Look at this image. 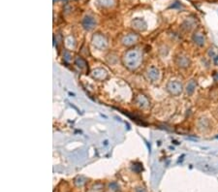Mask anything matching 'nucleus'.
Here are the masks:
<instances>
[{
	"instance_id": "f257e3e1",
	"label": "nucleus",
	"mask_w": 218,
	"mask_h": 192,
	"mask_svg": "<svg viewBox=\"0 0 218 192\" xmlns=\"http://www.w3.org/2000/svg\"><path fill=\"white\" fill-rule=\"evenodd\" d=\"M142 60L141 51L139 50H131L123 56V62L129 69H136Z\"/></svg>"
},
{
	"instance_id": "f03ea898",
	"label": "nucleus",
	"mask_w": 218,
	"mask_h": 192,
	"mask_svg": "<svg viewBox=\"0 0 218 192\" xmlns=\"http://www.w3.org/2000/svg\"><path fill=\"white\" fill-rule=\"evenodd\" d=\"M182 84L178 81H170L167 85V90L173 96H178L182 92Z\"/></svg>"
},
{
	"instance_id": "7ed1b4c3",
	"label": "nucleus",
	"mask_w": 218,
	"mask_h": 192,
	"mask_svg": "<svg viewBox=\"0 0 218 192\" xmlns=\"http://www.w3.org/2000/svg\"><path fill=\"white\" fill-rule=\"evenodd\" d=\"M92 44H93V46L98 50H103L108 46V42H107V39L105 38V36L99 33L93 36Z\"/></svg>"
},
{
	"instance_id": "20e7f679",
	"label": "nucleus",
	"mask_w": 218,
	"mask_h": 192,
	"mask_svg": "<svg viewBox=\"0 0 218 192\" xmlns=\"http://www.w3.org/2000/svg\"><path fill=\"white\" fill-rule=\"evenodd\" d=\"M176 63L180 68H187L191 64V60L186 55H178L176 58Z\"/></svg>"
},
{
	"instance_id": "39448f33",
	"label": "nucleus",
	"mask_w": 218,
	"mask_h": 192,
	"mask_svg": "<svg viewBox=\"0 0 218 192\" xmlns=\"http://www.w3.org/2000/svg\"><path fill=\"white\" fill-rule=\"evenodd\" d=\"M147 77L149 80H151L152 82H157L160 77V72L159 70L154 67V66H151V67L147 70Z\"/></svg>"
},
{
	"instance_id": "423d86ee",
	"label": "nucleus",
	"mask_w": 218,
	"mask_h": 192,
	"mask_svg": "<svg viewBox=\"0 0 218 192\" xmlns=\"http://www.w3.org/2000/svg\"><path fill=\"white\" fill-rule=\"evenodd\" d=\"M95 24H96V21L92 17H90V16L84 17V19L83 20V26L86 29V30H91L92 28H94Z\"/></svg>"
},
{
	"instance_id": "0eeeda50",
	"label": "nucleus",
	"mask_w": 218,
	"mask_h": 192,
	"mask_svg": "<svg viewBox=\"0 0 218 192\" xmlns=\"http://www.w3.org/2000/svg\"><path fill=\"white\" fill-rule=\"evenodd\" d=\"M193 41L197 44L198 46H200V47H203V45H205V43H206V39H205V36H203L202 33H200V32H196V33H194V35H193Z\"/></svg>"
},
{
	"instance_id": "6e6552de",
	"label": "nucleus",
	"mask_w": 218,
	"mask_h": 192,
	"mask_svg": "<svg viewBox=\"0 0 218 192\" xmlns=\"http://www.w3.org/2000/svg\"><path fill=\"white\" fill-rule=\"evenodd\" d=\"M132 25L134 28L138 29V30H143V29H145L147 24H145V21L142 19H135L132 21Z\"/></svg>"
},
{
	"instance_id": "1a4fd4ad",
	"label": "nucleus",
	"mask_w": 218,
	"mask_h": 192,
	"mask_svg": "<svg viewBox=\"0 0 218 192\" xmlns=\"http://www.w3.org/2000/svg\"><path fill=\"white\" fill-rule=\"evenodd\" d=\"M137 40H138V36L136 34H129L123 38L122 42L126 46H131V45H133L135 42H137Z\"/></svg>"
},
{
	"instance_id": "9d476101",
	"label": "nucleus",
	"mask_w": 218,
	"mask_h": 192,
	"mask_svg": "<svg viewBox=\"0 0 218 192\" xmlns=\"http://www.w3.org/2000/svg\"><path fill=\"white\" fill-rule=\"evenodd\" d=\"M196 86H197V82H196V80H191L186 86V93L188 95H191L195 91Z\"/></svg>"
},
{
	"instance_id": "9b49d317",
	"label": "nucleus",
	"mask_w": 218,
	"mask_h": 192,
	"mask_svg": "<svg viewBox=\"0 0 218 192\" xmlns=\"http://www.w3.org/2000/svg\"><path fill=\"white\" fill-rule=\"evenodd\" d=\"M93 77L96 80H103L107 77V73L103 69H96L93 72Z\"/></svg>"
},
{
	"instance_id": "f8f14e48",
	"label": "nucleus",
	"mask_w": 218,
	"mask_h": 192,
	"mask_svg": "<svg viewBox=\"0 0 218 192\" xmlns=\"http://www.w3.org/2000/svg\"><path fill=\"white\" fill-rule=\"evenodd\" d=\"M136 101H137V104L139 105L140 107H142V108H145V107L148 105L147 99L145 98L144 96H143V95H140L139 97L136 99Z\"/></svg>"
},
{
	"instance_id": "ddd939ff",
	"label": "nucleus",
	"mask_w": 218,
	"mask_h": 192,
	"mask_svg": "<svg viewBox=\"0 0 218 192\" xmlns=\"http://www.w3.org/2000/svg\"><path fill=\"white\" fill-rule=\"evenodd\" d=\"M199 126L203 129H207L209 127V121L207 119H201L199 120Z\"/></svg>"
},
{
	"instance_id": "4468645a",
	"label": "nucleus",
	"mask_w": 218,
	"mask_h": 192,
	"mask_svg": "<svg viewBox=\"0 0 218 192\" xmlns=\"http://www.w3.org/2000/svg\"><path fill=\"white\" fill-rule=\"evenodd\" d=\"M193 24H194V21H190V20H185L184 23H183L182 28L185 29V30H188V31H189V30H190V29L192 28Z\"/></svg>"
},
{
	"instance_id": "2eb2a0df",
	"label": "nucleus",
	"mask_w": 218,
	"mask_h": 192,
	"mask_svg": "<svg viewBox=\"0 0 218 192\" xmlns=\"http://www.w3.org/2000/svg\"><path fill=\"white\" fill-rule=\"evenodd\" d=\"M99 3L102 6H107V7H110L112 5H113V0H98Z\"/></svg>"
},
{
	"instance_id": "dca6fc26",
	"label": "nucleus",
	"mask_w": 218,
	"mask_h": 192,
	"mask_svg": "<svg viewBox=\"0 0 218 192\" xmlns=\"http://www.w3.org/2000/svg\"><path fill=\"white\" fill-rule=\"evenodd\" d=\"M217 113H218V110H217Z\"/></svg>"
}]
</instances>
